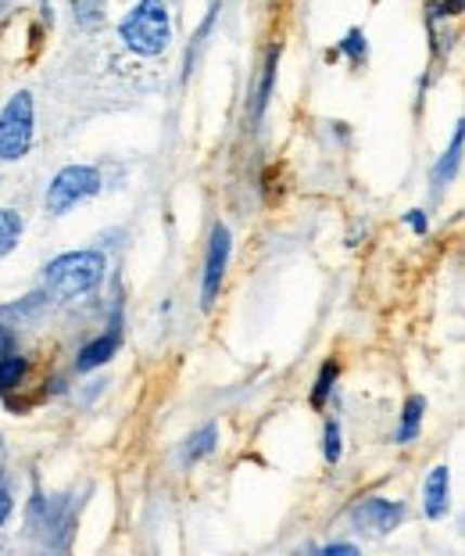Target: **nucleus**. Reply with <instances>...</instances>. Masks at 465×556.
I'll return each instance as SVG.
<instances>
[{
	"label": "nucleus",
	"instance_id": "4468645a",
	"mask_svg": "<svg viewBox=\"0 0 465 556\" xmlns=\"http://www.w3.org/2000/svg\"><path fill=\"white\" fill-rule=\"evenodd\" d=\"M215 18H219V4H211L208 8V18L201 22V29H197V37H194V47L186 51V62H183V79H190V73H194V65H197V58H201V51L208 47V37H211V26H215Z\"/></svg>",
	"mask_w": 465,
	"mask_h": 556
},
{
	"label": "nucleus",
	"instance_id": "b1692460",
	"mask_svg": "<svg viewBox=\"0 0 465 556\" xmlns=\"http://www.w3.org/2000/svg\"><path fill=\"white\" fill-rule=\"evenodd\" d=\"M4 459H8V448H4V442H0V470H4Z\"/></svg>",
	"mask_w": 465,
	"mask_h": 556
},
{
	"label": "nucleus",
	"instance_id": "f3484780",
	"mask_svg": "<svg viewBox=\"0 0 465 556\" xmlns=\"http://www.w3.org/2000/svg\"><path fill=\"white\" fill-rule=\"evenodd\" d=\"M337 54H348L354 65H362V62H365V37H362V29H351V33H348V40L340 43V51H330V62H333Z\"/></svg>",
	"mask_w": 465,
	"mask_h": 556
},
{
	"label": "nucleus",
	"instance_id": "f8f14e48",
	"mask_svg": "<svg viewBox=\"0 0 465 556\" xmlns=\"http://www.w3.org/2000/svg\"><path fill=\"white\" fill-rule=\"evenodd\" d=\"M215 442H219V428H215V424H208V428H201V431H194V434L186 438L183 459H186V464H197L201 456H208V453H211Z\"/></svg>",
	"mask_w": 465,
	"mask_h": 556
},
{
	"label": "nucleus",
	"instance_id": "f03ea898",
	"mask_svg": "<svg viewBox=\"0 0 465 556\" xmlns=\"http://www.w3.org/2000/svg\"><path fill=\"white\" fill-rule=\"evenodd\" d=\"M101 277H104L101 252H68L47 266L43 291L54 294V299H76V294H87L90 288H98Z\"/></svg>",
	"mask_w": 465,
	"mask_h": 556
},
{
	"label": "nucleus",
	"instance_id": "6ab92c4d",
	"mask_svg": "<svg viewBox=\"0 0 465 556\" xmlns=\"http://www.w3.org/2000/svg\"><path fill=\"white\" fill-rule=\"evenodd\" d=\"M322 453H326V464H337L340 459V424L337 420L326 424V448H322Z\"/></svg>",
	"mask_w": 465,
	"mask_h": 556
},
{
	"label": "nucleus",
	"instance_id": "ddd939ff",
	"mask_svg": "<svg viewBox=\"0 0 465 556\" xmlns=\"http://www.w3.org/2000/svg\"><path fill=\"white\" fill-rule=\"evenodd\" d=\"M423 409H426V399L423 395H412L404 402V417H401V431H398V442L409 445L415 434H419V424H423Z\"/></svg>",
	"mask_w": 465,
	"mask_h": 556
},
{
	"label": "nucleus",
	"instance_id": "39448f33",
	"mask_svg": "<svg viewBox=\"0 0 465 556\" xmlns=\"http://www.w3.org/2000/svg\"><path fill=\"white\" fill-rule=\"evenodd\" d=\"M230 230L215 227L211 230V244H208V258H205V283H201V305L211 309L215 299H219V288H222V277H225V266H230Z\"/></svg>",
	"mask_w": 465,
	"mask_h": 556
},
{
	"label": "nucleus",
	"instance_id": "1a4fd4ad",
	"mask_svg": "<svg viewBox=\"0 0 465 556\" xmlns=\"http://www.w3.org/2000/svg\"><path fill=\"white\" fill-rule=\"evenodd\" d=\"M118 338H122V334H118V327H112V330H107V334H101L98 341H90V345L79 352L76 366H79V370H93V366L107 363V359L115 356V349H118Z\"/></svg>",
	"mask_w": 465,
	"mask_h": 556
},
{
	"label": "nucleus",
	"instance_id": "5701e85b",
	"mask_svg": "<svg viewBox=\"0 0 465 556\" xmlns=\"http://www.w3.org/2000/svg\"><path fill=\"white\" fill-rule=\"evenodd\" d=\"M322 553H326V556H333V553H354V546H326Z\"/></svg>",
	"mask_w": 465,
	"mask_h": 556
},
{
	"label": "nucleus",
	"instance_id": "6e6552de",
	"mask_svg": "<svg viewBox=\"0 0 465 556\" xmlns=\"http://www.w3.org/2000/svg\"><path fill=\"white\" fill-rule=\"evenodd\" d=\"M448 492H451V475L448 467H434L426 478V517H444L448 514Z\"/></svg>",
	"mask_w": 465,
	"mask_h": 556
},
{
	"label": "nucleus",
	"instance_id": "9b49d317",
	"mask_svg": "<svg viewBox=\"0 0 465 556\" xmlns=\"http://www.w3.org/2000/svg\"><path fill=\"white\" fill-rule=\"evenodd\" d=\"M29 374V359L22 356H0V395L15 392V388L26 381Z\"/></svg>",
	"mask_w": 465,
	"mask_h": 556
},
{
	"label": "nucleus",
	"instance_id": "7ed1b4c3",
	"mask_svg": "<svg viewBox=\"0 0 465 556\" xmlns=\"http://www.w3.org/2000/svg\"><path fill=\"white\" fill-rule=\"evenodd\" d=\"M101 191V173L93 165H65L62 173L54 176V184L47 187L43 205L51 216H62V212L76 208L79 201H87Z\"/></svg>",
	"mask_w": 465,
	"mask_h": 556
},
{
	"label": "nucleus",
	"instance_id": "a211bd4d",
	"mask_svg": "<svg viewBox=\"0 0 465 556\" xmlns=\"http://www.w3.org/2000/svg\"><path fill=\"white\" fill-rule=\"evenodd\" d=\"M104 4L101 0H76V22L79 26H98V22L104 18Z\"/></svg>",
	"mask_w": 465,
	"mask_h": 556
},
{
	"label": "nucleus",
	"instance_id": "20e7f679",
	"mask_svg": "<svg viewBox=\"0 0 465 556\" xmlns=\"http://www.w3.org/2000/svg\"><path fill=\"white\" fill-rule=\"evenodd\" d=\"M33 144V98L18 90L0 112V159L18 162Z\"/></svg>",
	"mask_w": 465,
	"mask_h": 556
},
{
	"label": "nucleus",
	"instance_id": "423d86ee",
	"mask_svg": "<svg viewBox=\"0 0 465 556\" xmlns=\"http://www.w3.org/2000/svg\"><path fill=\"white\" fill-rule=\"evenodd\" d=\"M401 517H404V506L401 503H387V500H365V503H358L354 506V520H358V528H369V531H376V535H387V531H393L401 525Z\"/></svg>",
	"mask_w": 465,
	"mask_h": 556
},
{
	"label": "nucleus",
	"instance_id": "2eb2a0df",
	"mask_svg": "<svg viewBox=\"0 0 465 556\" xmlns=\"http://www.w3.org/2000/svg\"><path fill=\"white\" fill-rule=\"evenodd\" d=\"M18 238H22V216L15 208H0V258L18 244Z\"/></svg>",
	"mask_w": 465,
	"mask_h": 556
},
{
	"label": "nucleus",
	"instance_id": "4be33fe9",
	"mask_svg": "<svg viewBox=\"0 0 465 556\" xmlns=\"http://www.w3.org/2000/svg\"><path fill=\"white\" fill-rule=\"evenodd\" d=\"M404 223H409L412 230H419V233L426 230V216H423V212H409V216H404Z\"/></svg>",
	"mask_w": 465,
	"mask_h": 556
},
{
	"label": "nucleus",
	"instance_id": "dca6fc26",
	"mask_svg": "<svg viewBox=\"0 0 465 556\" xmlns=\"http://www.w3.org/2000/svg\"><path fill=\"white\" fill-rule=\"evenodd\" d=\"M337 363H322V370H319V381H315V392H312V406H326V395L333 392V381H337Z\"/></svg>",
	"mask_w": 465,
	"mask_h": 556
},
{
	"label": "nucleus",
	"instance_id": "aec40b11",
	"mask_svg": "<svg viewBox=\"0 0 465 556\" xmlns=\"http://www.w3.org/2000/svg\"><path fill=\"white\" fill-rule=\"evenodd\" d=\"M434 15H462V0H440V8H434Z\"/></svg>",
	"mask_w": 465,
	"mask_h": 556
},
{
	"label": "nucleus",
	"instance_id": "9d476101",
	"mask_svg": "<svg viewBox=\"0 0 465 556\" xmlns=\"http://www.w3.org/2000/svg\"><path fill=\"white\" fill-rule=\"evenodd\" d=\"M462 137H465V129H462V123L455 126V137H451V148L444 151V159L437 162V169H434V184L437 187H444L451 176H455V169H458V159H462Z\"/></svg>",
	"mask_w": 465,
	"mask_h": 556
},
{
	"label": "nucleus",
	"instance_id": "f257e3e1",
	"mask_svg": "<svg viewBox=\"0 0 465 556\" xmlns=\"http://www.w3.org/2000/svg\"><path fill=\"white\" fill-rule=\"evenodd\" d=\"M118 37L133 54L158 58L169 51L172 40V15L165 8V0H140L129 15L118 22Z\"/></svg>",
	"mask_w": 465,
	"mask_h": 556
},
{
	"label": "nucleus",
	"instance_id": "412c9836",
	"mask_svg": "<svg viewBox=\"0 0 465 556\" xmlns=\"http://www.w3.org/2000/svg\"><path fill=\"white\" fill-rule=\"evenodd\" d=\"M8 517H11V495H8L4 484H0V528H4Z\"/></svg>",
	"mask_w": 465,
	"mask_h": 556
},
{
	"label": "nucleus",
	"instance_id": "0eeeda50",
	"mask_svg": "<svg viewBox=\"0 0 465 556\" xmlns=\"http://www.w3.org/2000/svg\"><path fill=\"white\" fill-rule=\"evenodd\" d=\"M276 68H280V47H272L266 54V65H261V79H258V90H255V101H250V119H261V112L269 109L272 101V87H276Z\"/></svg>",
	"mask_w": 465,
	"mask_h": 556
}]
</instances>
